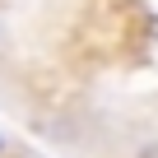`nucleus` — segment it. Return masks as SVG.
<instances>
[{"mask_svg": "<svg viewBox=\"0 0 158 158\" xmlns=\"http://www.w3.org/2000/svg\"><path fill=\"white\" fill-rule=\"evenodd\" d=\"M0 153H5V135H0Z\"/></svg>", "mask_w": 158, "mask_h": 158, "instance_id": "obj_1", "label": "nucleus"}]
</instances>
